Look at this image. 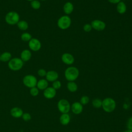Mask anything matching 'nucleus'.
Masks as SVG:
<instances>
[{
  "label": "nucleus",
  "mask_w": 132,
  "mask_h": 132,
  "mask_svg": "<svg viewBox=\"0 0 132 132\" xmlns=\"http://www.w3.org/2000/svg\"><path fill=\"white\" fill-rule=\"evenodd\" d=\"M79 72L78 69L75 67H70L66 69L64 72V76L69 81H74L78 77Z\"/></svg>",
  "instance_id": "f257e3e1"
},
{
  "label": "nucleus",
  "mask_w": 132,
  "mask_h": 132,
  "mask_svg": "<svg viewBox=\"0 0 132 132\" xmlns=\"http://www.w3.org/2000/svg\"><path fill=\"white\" fill-rule=\"evenodd\" d=\"M102 107L106 112H111L115 109L116 103L113 98L107 97L102 101Z\"/></svg>",
  "instance_id": "f03ea898"
},
{
  "label": "nucleus",
  "mask_w": 132,
  "mask_h": 132,
  "mask_svg": "<svg viewBox=\"0 0 132 132\" xmlns=\"http://www.w3.org/2000/svg\"><path fill=\"white\" fill-rule=\"evenodd\" d=\"M23 61L20 58L15 57L11 58L8 62L9 68L14 71H19L21 70L23 66Z\"/></svg>",
  "instance_id": "7ed1b4c3"
},
{
  "label": "nucleus",
  "mask_w": 132,
  "mask_h": 132,
  "mask_svg": "<svg viewBox=\"0 0 132 132\" xmlns=\"http://www.w3.org/2000/svg\"><path fill=\"white\" fill-rule=\"evenodd\" d=\"M20 21V15L15 11H10L5 16V21L9 25L17 24Z\"/></svg>",
  "instance_id": "20e7f679"
},
{
  "label": "nucleus",
  "mask_w": 132,
  "mask_h": 132,
  "mask_svg": "<svg viewBox=\"0 0 132 132\" xmlns=\"http://www.w3.org/2000/svg\"><path fill=\"white\" fill-rule=\"evenodd\" d=\"M71 24V19L67 15L61 16L58 20L57 25L61 29H67L70 27Z\"/></svg>",
  "instance_id": "39448f33"
},
{
  "label": "nucleus",
  "mask_w": 132,
  "mask_h": 132,
  "mask_svg": "<svg viewBox=\"0 0 132 132\" xmlns=\"http://www.w3.org/2000/svg\"><path fill=\"white\" fill-rule=\"evenodd\" d=\"M37 81V79L36 76L30 74L25 75L23 78V84L26 87L29 88L36 87Z\"/></svg>",
  "instance_id": "423d86ee"
},
{
  "label": "nucleus",
  "mask_w": 132,
  "mask_h": 132,
  "mask_svg": "<svg viewBox=\"0 0 132 132\" xmlns=\"http://www.w3.org/2000/svg\"><path fill=\"white\" fill-rule=\"evenodd\" d=\"M57 107L59 111L62 113H68L71 109L69 102L65 99L59 100L57 103Z\"/></svg>",
  "instance_id": "0eeeda50"
},
{
  "label": "nucleus",
  "mask_w": 132,
  "mask_h": 132,
  "mask_svg": "<svg viewBox=\"0 0 132 132\" xmlns=\"http://www.w3.org/2000/svg\"><path fill=\"white\" fill-rule=\"evenodd\" d=\"M28 46L31 51L37 52L40 50L41 47V43L38 39L36 38H31L28 42Z\"/></svg>",
  "instance_id": "6e6552de"
},
{
  "label": "nucleus",
  "mask_w": 132,
  "mask_h": 132,
  "mask_svg": "<svg viewBox=\"0 0 132 132\" xmlns=\"http://www.w3.org/2000/svg\"><path fill=\"white\" fill-rule=\"evenodd\" d=\"M92 28L97 31H102L106 27V24L103 21L100 20H94L91 23Z\"/></svg>",
  "instance_id": "1a4fd4ad"
},
{
  "label": "nucleus",
  "mask_w": 132,
  "mask_h": 132,
  "mask_svg": "<svg viewBox=\"0 0 132 132\" xmlns=\"http://www.w3.org/2000/svg\"><path fill=\"white\" fill-rule=\"evenodd\" d=\"M56 94V90L52 87H48L43 91L44 96L47 99L54 98Z\"/></svg>",
  "instance_id": "9d476101"
},
{
  "label": "nucleus",
  "mask_w": 132,
  "mask_h": 132,
  "mask_svg": "<svg viewBox=\"0 0 132 132\" xmlns=\"http://www.w3.org/2000/svg\"><path fill=\"white\" fill-rule=\"evenodd\" d=\"M61 60L64 63L67 65H71L74 63V58L72 54L65 53L61 56Z\"/></svg>",
  "instance_id": "9b49d317"
},
{
  "label": "nucleus",
  "mask_w": 132,
  "mask_h": 132,
  "mask_svg": "<svg viewBox=\"0 0 132 132\" xmlns=\"http://www.w3.org/2000/svg\"><path fill=\"white\" fill-rule=\"evenodd\" d=\"M71 109L72 111L76 114H78L80 113L83 110L82 105H81L80 102H74L72 104L71 106Z\"/></svg>",
  "instance_id": "f8f14e48"
},
{
  "label": "nucleus",
  "mask_w": 132,
  "mask_h": 132,
  "mask_svg": "<svg viewBox=\"0 0 132 132\" xmlns=\"http://www.w3.org/2000/svg\"><path fill=\"white\" fill-rule=\"evenodd\" d=\"M45 77H46V79L48 81L53 82L57 80L58 78V74L56 71L51 70L47 72Z\"/></svg>",
  "instance_id": "ddd939ff"
},
{
  "label": "nucleus",
  "mask_w": 132,
  "mask_h": 132,
  "mask_svg": "<svg viewBox=\"0 0 132 132\" xmlns=\"http://www.w3.org/2000/svg\"><path fill=\"white\" fill-rule=\"evenodd\" d=\"M23 114V110L18 107H14L10 110L11 116L15 118H19L22 117Z\"/></svg>",
  "instance_id": "4468645a"
},
{
  "label": "nucleus",
  "mask_w": 132,
  "mask_h": 132,
  "mask_svg": "<svg viewBox=\"0 0 132 132\" xmlns=\"http://www.w3.org/2000/svg\"><path fill=\"white\" fill-rule=\"evenodd\" d=\"M31 57V52L25 49L22 51L21 53L20 58L23 62H26L29 61Z\"/></svg>",
  "instance_id": "2eb2a0df"
},
{
  "label": "nucleus",
  "mask_w": 132,
  "mask_h": 132,
  "mask_svg": "<svg viewBox=\"0 0 132 132\" xmlns=\"http://www.w3.org/2000/svg\"><path fill=\"white\" fill-rule=\"evenodd\" d=\"M48 81L45 79H41L37 81L36 87L39 90H44L48 87Z\"/></svg>",
  "instance_id": "dca6fc26"
},
{
  "label": "nucleus",
  "mask_w": 132,
  "mask_h": 132,
  "mask_svg": "<svg viewBox=\"0 0 132 132\" xmlns=\"http://www.w3.org/2000/svg\"><path fill=\"white\" fill-rule=\"evenodd\" d=\"M63 9L64 12L66 14H71L74 9V6L71 2H68L64 4L63 7Z\"/></svg>",
  "instance_id": "f3484780"
},
{
  "label": "nucleus",
  "mask_w": 132,
  "mask_h": 132,
  "mask_svg": "<svg viewBox=\"0 0 132 132\" xmlns=\"http://www.w3.org/2000/svg\"><path fill=\"white\" fill-rule=\"evenodd\" d=\"M70 117L68 113H62L59 118L60 123L63 125H68L70 121Z\"/></svg>",
  "instance_id": "a211bd4d"
},
{
  "label": "nucleus",
  "mask_w": 132,
  "mask_h": 132,
  "mask_svg": "<svg viewBox=\"0 0 132 132\" xmlns=\"http://www.w3.org/2000/svg\"><path fill=\"white\" fill-rule=\"evenodd\" d=\"M117 11L120 14H124L126 11V6L124 2L121 1L117 5Z\"/></svg>",
  "instance_id": "6ab92c4d"
},
{
  "label": "nucleus",
  "mask_w": 132,
  "mask_h": 132,
  "mask_svg": "<svg viewBox=\"0 0 132 132\" xmlns=\"http://www.w3.org/2000/svg\"><path fill=\"white\" fill-rule=\"evenodd\" d=\"M12 55L10 52H5L1 55V61L3 62H9L11 59Z\"/></svg>",
  "instance_id": "aec40b11"
},
{
  "label": "nucleus",
  "mask_w": 132,
  "mask_h": 132,
  "mask_svg": "<svg viewBox=\"0 0 132 132\" xmlns=\"http://www.w3.org/2000/svg\"><path fill=\"white\" fill-rule=\"evenodd\" d=\"M17 25H18V27L19 28V29H20L21 30H23V31L27 30L28 28V23L24 20L19 21L17 24Z\"/></svg>",
  "instance_id": "412c9836"
},
{
  "label": "nucleus",
  "mask_w": 132,
  "mask_h": 132,
  "mask_svg": "<svg viewBox=\"0 0 132 132\" xmlns=\"http://www.w3.org/2000/svg\"><path fill=\"white\" fill-rule=\"evenodd\" d=\"M67 88L71 92H74L77 91L78 87L74 81H69L67 84Z\"/></svg>",
  "instance_id": "4be33fe9"
},
{
  "label": "nucleus",
  "mask_w": 132,
  "mask_h": 132,
  "mask_svg": "<svg viewBox=\"0 0 132 132\" xmlns=\"http://www.w3.org/2000/svg\"><path fill=\"white\" fill-rule=\"evenodd\" d=\"M92 104L94 108H100L102 105V101L100 98H95L92 102Z\"/></svg>",
  "instance_id": "5701e85b"
},
{
  "label": "nucleus",
  "mask_w": 132,
  "mask_h": 132,
  "mask_svg": "<svg viewBox=\"0 0 132 132\" xmlns=\"http://www.w3.org/2000/svg\"><path fill=\"white\" fill-rule=\"evenodd\" d=\"M22 40L25 42H29L32 38L31 35L28 32H24L21 36Z\"/></svg>",
  "instance_id": "b1692460"
},
{
  "label": "nucleus",
  "mask_w": 132,
  "mask_h": 132,
  "mask_svg": "<svg viewBox=\"0 0 132 132\" xmlns=\"http://www.w3.org/2000/svg\"><path fill=\"white\" fill-rule=\"evenodd\" d=\"M30 6L34 9H39L41 7V3L38 0H34L30 2Z\"/></svg>",
  "instance_id": "393cba45"
},
{
  "label": "nucleus",
  "mask_w": 132,
  "mask_h": 132,
  "mask_svg": "<svg viewBox=\"0 0 132 132\" xmlns=\"http://www.w3.org/2000/svg\"><path fill=\"white\" fill-rule=\"evenodd\" d=\"M30 89V94L31 96H37L38 95V94L39 93V91L37 87H32Z\"/></svg>",
  "instance_id": "a878e982"
},
{
  "label": "nucleus",
  "mask_w": 132,
  "mask_h": 132,
  "mask_svg": "<svg viewBox=\"0 0 132 132\" xmlns=\"http://www.w3.org/2000/svg\"><path fill=\"white\" fill-rule=\"evenodd\" d=\"M61 86V83L59 80H56L53 82L52 87L53 88H54L56 90H57V89H60Z\"/></svg>",
  "instance_id": "bb28decb"
},
{
  "label": "nucleus",
  "mask_w": 132,
  "mask_h": 132,
  "mask_svg": "<svg viewBox=\"0 0 132 132\" xmlns=\"http://www.w3.org/2000/svg\"><path fill=\"white\" fill-rule=\"evenodd\" d=\"M89 102V98L88 96L84 95L82 96L80 100V103L81 105H86Z\"/></svg>",
  "instance_id": "cd10ccee"
},
{
  "label": "nucleus",
  "mask_w": 132,
  "mask_h": 132,
  "mask_svg": "<svg viewBox=\"0 0 132 132\" xmlns=\"http://www.w3.org/2000/svg\"><path fill=\"white\" fill-rule=\"evenodd\" d=\"M22 118L24 121H29L31 120V116L30 113L28 112H25V113H23L22 116Z\"/></svg>",
  "instance_id": "c85d7f7f"
},
{
  "label": "nucleus",
  "mask_w": 132,
  "mask_h": 132,
  "mask_svg": "<svg viewBox=\"0 0 132 132\" xmlns=\"http://www.w3.org/2000/svg\"><path fill=\"white\" fill-rule=\"evenodd\" d=\"M47 72L45 70L43 69H40L38 70L37 73L38 75L40 76V77H44L46 76Z\"/></svg>",
  "instance_id": "c756f323"
},
{
  "label": "nucleus",
  "mask_w": 132,
  "mask_h": 132,
  "mask_svg": "<svg viewBox=\"0 0 132 132\" xmlns=\"http://www.w3.org/2000/svg\"><path fill=\"white\" fill-rule=\"evenodd\" d=\"M92 29V26L91 24H86L83 26V29L86 32H90Z\"/></svg>",
  "instance_id": "7c9ffc66"
},
{
  "label": "nucleus",
  "mask_w": 132,
  "mask_h": 132,
  "mask_svg": "<svg viewBox=\"0 0 132 132\" xmlns=\"http://www.w3.org/2000/svg\"><path fill=\"white\" fill-rule=\"evenodd\" d=\"M127 127L128 129L132 130V117L129 118L127 122Z\"/></svg>",
  "instance_id": "2f4dec72"
},
{
  "label": "nucleus",
  "mask_w": 132,
  "mask_h": 132,
  "mask_svg": "<svg viewBox=\"0 0 132 132\" xmlns=\"http://www.w3.org/2000/svg\"><path fill=\"white\" fill-rule=\"evenodd\" d=\"M108 1L109 3L113 4H117L121 1V0H108Z\"/></svg>",
  "instance_id": "473e14b6"
},
{
  "label": "nucleus",
  "mask_w": 132,
  "mask_h": 132,
  "mask_svg": "<svg viewBox=\"0 0 132 132\" xmlns=\"http://www.w3.org/2000/svg\"><path fill=\"white\" fill-rule=\"evenodd\" d=\"M123 132H132V130H130V129H127V130H124Z\"/></svg>",
  "instance_id": "72a5a7b5"
},
{
  "label": "nucleus",
  "mask_w": 132,
  "mask_h": 132,
  "mask_svg": "<svg viewBox=\"0 0 132 132\" xmlns=\"http://www.w3.org/2000/svg\"><path fill=\"white\" fill-rule=\"evenodd\" d=\"M26 1H29V2H31V1H34V0H26Z\"/></svg>",
  "instance_id": "f704fd0d"
},
{
  "label": "nucleus",
  "mask_w": 132,
  "mask_h": 132,
  "mask_svg": "<svg viewBox=\"0 0 132 132\" xmlns=\"http://www.w3.org/2000/svg\"><path fill=\"white\" fill-rule=\"evenodd\" d=\"M41 1H46V0H41Z\"/></svg>",
  "instance_id": "c9c22d12"
},
{
  "label": "nucleus",
  "mask_w": 132,
  "mask_h": 132,
  "mask_svg": "<svg viewBox=\"0 0 132 132\" xmlns=\"http://www.w3.org/2000/svg\"><path fill=\"white\" fill-rule=\"evenodd\" d=\"M0 61H1V55H0Z\"/></svg>",
  "instance_id": "e433bc0d"
}]
</instances>
